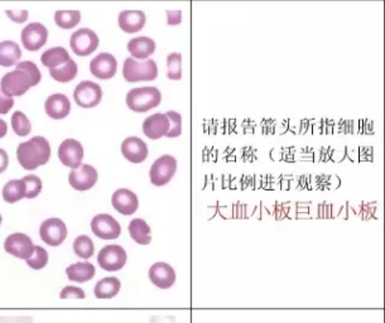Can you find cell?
Wrapping results in <instances>:
<instances>
[{"mask_svg": "<svg viewBox=\"0 0 385 323\" xmlns=\"http://www.w3.org/2000/svg\"><path fill=\"white\" fill-rule=\"evenodd\" d=\"M121 153L129 162L139 165L148 157V147L140 138L128 137L121 143Z\"/></svg>", "mask_w": 385, "mask_h": 323, "instance_id": "19", "label": "cell"}, {"mask_svg": "<svg viewBox=\"0 0 385 323\" xmlns=\"http://www.w3.org/2000/svg\"><path fill=\"white\" fill-rule=\"evenodd\" d=\"M11 128L19 137H27L32 130V124L22 111H16L11 116Z\"/></svg>", "mask_w": 385, "mask_h": 323, "instance_id": "32", "label": "cell"}, {"mask_svg": "<svg viewBox=\"0 0 385 323\" xmlns=\"http://www.w3.org/2000/svg\"><path fill=\"white\" fill-rule=\"evenodd\" d=\"M41 239L50 247H60L63 241L66 240L67 227L65 222L61 219H47L42 222L39 227Z\"/></svg>", "mask_w": 385, "mask_h": 323, "instance_id": "9", "label": "cell"}, {"mask_svg": "<svg viewBox=\"0 0 385 323\" xmlns=\"http://www.w3.org/2000/svg\"><path fill=\"white\" fill-rule=\"evenodd\" d=\"M6 16L11 18L13 22L23 23L27 21V11H6Z\"/></svg>", "mask_w": 385, "mask_h": 323, "instance_id": "40", "label": "cell"}, {"mask_svg": "<svg viewBox=\"0 0 385 323\" xmlns=\"http://www.w3.org/2000/svg\"><path fill=\"white\" fill-rule=\"evenodd\" d=\"M170 119L167 114L157 113L153 116H148L143 123V133L145 137L157 140L162 137H167L170 132Z\"/></svg>", "mask_w": 385, "mask_h": 323, "instance_id": "17", "label": "cell"}, {"mask_svg": "<svg viewBox=\"0 0 385 323\" xmlns=\"http://www.w3.org/2000/svg\"><path fill=\"white\" fill-rule=\"evenodd\" d=\"M77 71L78 68H77L76 62L70 58L63 65L50 68V75L57 83H70L77 76Z\"/></svg>", "mask_w": 385, "mask_h": 323, "instance_id": "27", "label": "cell"}, {"mask_svg": "<svg viewBox=\"0 0 385 323\" xmlns=\"http://www.w3.org/2000/svg\"><path fill=\"white\" fill-rule=\"evenodd\" d=\"M98 170L93 165H80L70 172L68 182L76 191H88L98 182Z\"/></svg>", "mask_w": 385, "mask_h": 323, "instance_id": "10", "label": "cell"}, {"mask_svg": "<svg viewBox=\"0 0 385 323\" xmlns=\"http://www.w3.org/2000/svg\"><path fill=\"white\" fill-rule=\"evenodd\" d=\"M26 198V187L22 180H11L3 188V198L8 203H16Z\"/></svg>", "mask_w": 385, "mask_h": 323, "instance_id": "29", "label": "cell"}, {"mask_svg": "<svg viewBox=\"0 0 385 323\" xmlns=\"http://www.w3.org/2000/svg\"><path fill=\"white\" fill-rule=\"evenodd\" d=\"M0 323H34L32 316H0Z\"/></svg>", "mask_w": 385, "mask_h": 323, "instance_id": "38", "label": "cell"}, {"mask_svg": "<svg viewBox=\"0 0 385 323\" xmlns=\"http://www.w3.org/2000/svg\"><path fill=\"white\" fill-rule=\"evenodd\" d=\"M162 101V93L153 86H144L130 90L127 95V105L135 113H147L157 108Z\"/></svg>", "mask_w": 385, "mask_h": 323, "instance_id": "3", "label": "cell"}, {"mask_svg": "<svg viewBox=\"0 0 385 323\" xmlns=\"http://www.w3.org/2000/svg\"><path fill=\"white\" fill-rule=\"evenodd\" d=\"M149 280L160 289H168L176 282V272L170 264L158 262L149 269Z\"/></svg>", "mask_w": 385, "mask_h": 323, "instance_id": "16", "label": "cell"}, {"mask_svg": "<svg viewBox=\"0 0 385 323\" xmlns=\"http://www.w3.org/2000/svg\"><path fill=\"white\" fill-rule=\"evenodd\" d=\"M123 76L128 83H140V81H153L158 76V67L153 60L143 62L135 61L129 57L123 65Z\"/></svg>", "mask_w": 385, "mask_h": 323, "instance_id": "4", "label": "cell"}, {"mask_svg": "<svg viewBox=\"0 0 385 323\" xmlns=\"http://www.w3.org/2000/svg\"><path fill=\"white\" fill-rule=\"evenodd\" d=\"M111 203H113V207L115 208L119 214L124 215V216L135 214L138 207H139L137 195L128 188H120V190L114 192V195L111 198Z\"/></svg>", "mask_w": 385, "mask_h": 323, "instance_id": "18", "label": "cell"}, {"mask_svg": "<svg viewBox=\"0 0 385 323\" xmlns=\"http://www.w3.org/2000/svg\"><path fill=\"white\" fill-rule=\"evenodd\" d=\"M1 222H3V217H1V215H0V225H1Z\"/></svg>", "mask_w": 385, "mask_h": 323, "instance_id": "44", "label": "cell"}, {"mask_svg": "<svg viewBox=\"0 0 385 323\" xmlns=\"http://www.w3.org/2000/svg\"><path fill=\"white\" fill-rule=\"evenodd\" d=\"M6 132H8V126L6 121L0 119V138L6 137Z\"/></svg>", "mask_w": 385, "mask_h": 323, "instance_id": "43", "label": "cell"}, {"mask_svg": "<svg viewBox=\"0 0 385 323\" xmlns=\"http://www.w3.org/2000/svg\"><path fill=\"white\" fill-rule=\"evenodd\" d=\"M177 159L172 155H162L154 162L150 170L149 178L152 185L155 187H163L171 181L173 175H176Z\"/></svg>", "mask_w": 385, "mask_h": 323, "instance_id": "5", "label": "cell"}, {"mask_svg": "<svg viewBox=\"0 0 385 323\" xmlns=\"http://www.w3.org/2000/svg\"><path fill=\"white\" fill-rule=\"evenodd\" d=\"M128 51L133 58L137 60H148L155 52V42L149 37H137L129 41Z\"/></svg>", "mask_w": 385, "mask_h": 323, "instance_id": "22", "label": "cell"}, {"mask_svg": "<svg viewBox=\"0 0 385 323\" xmlns=\"http://www.w3.org/2000/svg\"><path fill=\"white\" fill-rule=\"evenodd\" d=\"M167 76L172 81H178L182 78V55L181 53H170L167 57Z\"/></svg>", "mask_w": 385, "mask_h": 323, "instance_id": "33", "label": "cell"}, {"mask_svg": "<svg viewBox=\"0 0 385 323\" xmlns=\"http://www.w3.org/2000/svg\"><path fill=\"white\" fill-rule=\"evenodd\" d=\"M167 17H168V24L170 26H177L182 21L181 11H167Z\"/></svg>", "mask_w": 385, "mask_h": 323, "instance_id": "41", "label": "cell"}, {"mask_svg": "<svg viewBox=\"0 0 385 323\" xmlns=\"http://www.w3.org/2000/svg\"><path fill=\"white\" fill-rule=\"evenodd\" d=\"M4 249L8 254L18 259L27 260L34 252V245L32 239L22 232H16L8 236L4 242Z\"/></svg>", "mask_w": 385, "mask_h": 323, "instance_id": "13", "label": "cell"}, {"mask_svg": "<svg viewBox=\"0 0 385 323\" xmlns=\"http://www.w3.org/2000/svg\"><path fill=\"white\" fill-rule=\"evenodd\" d=\"M70 60V55L63 47H53L50 50L46 51L42 57H41V62L42 65L48 68H55V67L61 66L63 65L65 62Z\"/></svg>", "mask_w": 385, "mask_h": 323, "instance_id": "28", "label": "cell"}, {"mask_svg": "<svg viewBox=\"0 0 385 323\" xmlns=\"http://www.w3.org/2000/svg\"><path fill=\"white\" fill-rule=\"evenodd\" d=\"M14 106V100L0 91V114H8Z\"/></svg>", "mask_w": 385, "mask_h": 323, "instance_id": "39", "label": "cell"}, {"mask_svg": "<svg viewBox=\"0 0 385 323\" xmlns=\"http://www.w3.org/2000/svg\"><path fill=\"white\" fill-rule=\"evenodd\" d=\"M120 280L115 277H106L95 285V297L99 299H111L120 292Z\"/></svg>", "mask_w": 385, "mask_h": 323, "instance_id": "25", "label": "cell"}, {"mask_svg": "<svg viewBox=\"0 0 385 323\" xmlns=\"http://www.w3.org/2000/svg\"><path fill=\"white\" fill-rule=\"evenodd\" d=\"M44 110L47 113V116L55 119V121H61L65 119L70 111H71V103L63 93H53L51 95L48 99L46 100L44 104Z\"/></svg>", "mask_w": 385, "mask_h": 323, "instance_id": "20", "label": "cell"}, {"mask_svg": "<svg viewBox=\"0 0 385 323\" xmlns=\"http://www.w3.org/2000/svg\"><path fill=\"white\" fill-rule=\"evenodd\" d=\"M170 119V132L167 134L168 138L180 137L182 134V116L177 111H168L165 113Z\"/></svg>", "mask_w": 385, "mask_h": 323, "instance_id": "36", "label": "cell"}, {"mask_svg": "<svg viewBox=\"0 0 385 323\" xmlns=\"http://www.w3.org/2000/svg\"><path fill=\"white\" fill-rule=\"evenodd\" d=\"M81 21L78 11H58L55 13V22L62 29H72Z\"/></svg>", "mask_w": 385, "mask_h": 323, "instance_id": "30", "label": "cell"}, {"mask_svg": "<svg viewBox=\"0 0 385 323\" xmlns=\"http://www.w3.org/2000/svg\"><path fill=\"white\" fill-rule=\"evenodd\" d=\"M96 269L94 265L88 262H81V263L72 264L66 269L68 280L76 283H86L88 280L94 278Z\"/></svg>", "mask_w": 385, "mask_h": 323, "instance_id": "23", "label": "cell"}, {"mask_svg": "<svg viewBox=\"0 0 385 323\" xmlns=\"http://www.w3.org/2000/svg\"><path fill=\"white\" fill-rule=\"evenodd\" d=\"M73 252H75L77 257H83V259H90V257H93L95 247L91 237H88V235H81L76 237V240L73 242Z\"/></svg>", "mask_w": 385, "mask_h": 323, "instance_id": "31", "label": "cell"}, {"mask_svg": "<svg viewBox=\"0 0 385 323\" xmlns=\"http://www.w3.org/2000/svg\"><path fill=\"white\" fill-rule=\"evenodd\" d=\"M91 230L103 240H114L121 234L120 224L108 214L96 215L91 221Z\"/></svg>", "mask_w": 385, "mask_h": 323, "instance_id": "11", "label": "cell"}, {"mask_svg": "<svg viewBox=\"0 0 385 323\" xmlns=\"http://www.w3.org/2000/svg\"><path fill=\"white\" fill-rule=\"evenodd\" d=\"M26 187V198H36L42 192V181L37 175H26L22 180Z\"/></svg>", "mask_w": 385, "mask_h": 323, "instance_id": "35", "label": "cell"}, {"mask_svg": "<svg viewBox=\"0 0 385 323\" xmlns=\"http://www.w3.org/2000/svg\"><path fill=\"white\" fill-rule=\"evenodd\" d=\"M118 61L111 53H100L90 62V72L99 80H111L115 76Z\"/></svg>", "mask_w": 385, "mask_h": 323, "instance_id": "15", "label": "cell"}, {"mask_svg": "<svg viewBox=\"0 0 385 323\" xmlns=\"http://www.w3.org/2000/svg\"><path fill=\"white\" fill-rule=\"evenodd\" d=\"M21 39L26 50L36 52L41 50L47 42L48 31L41 23H31L23 29Z\"/></svg>", "mask_w": 385, "mask_h": 323, "instance_id": "12", "label": "cell"}, {"mask_svg": "<svg viewBox=\"0 0 385 323\" xmlns=\"http://www.w3.org/2000/svg\"><path fill=\"white\" fill-rule=\"evenodd\" d=\"M70 47L73 53L81 57L90 56L99 47V37L94 31L88 28H81L72 34L70 39Z\"/></svg>", "mask_w": 385, "mask_h": 323, "instance_id": "6", "label": "cell"}, {"mask_svg": "<svg viewBox=\"0 0 385 323\" xmlns=\"http://www.w3.org/2000/svg\"><path fill=\"white\" fill-rule=\"evenodd\" d=\"M129 234L133 240L139 245H149L152 242L150 236V227L143 219H134L129 224Z\"/></svg>", "mask_w": 385, "mask_h": 323, "instance_id": "26", "label": "cell"}, {"mask_svg": "<svg viewBox=\"0 0 385 323\" xmlns=\"http://www.w3.org/2000/svg\"><path fill=\"white\" fill-rule=\"evenodd\" d=\"M26 262L29 268L41 270L48 263V252L42 247H34V254L28 257Z\"/></svg>", "mask_w": 385, "mask_h": 323, "instance_id": "34", "label": "cell"}, {"mask_svg": "<svg viewBox=\"0 0 385 323\" xmlns=\"http://www.w3.org/2000/svg\"><path fill=\"white\" fill-rule=\"evenodd\" d=\"M118 22L125 34H137L143 29L147 18L142 11H124L119 14Z\"/></svg>", "mask_w": 385, "mask_h": 323, "instance_id": "21", "label": "cell"}, {"mask_svg": "<svg viewBox=\"0 0 385 323\" xmlns=\"http://www.w3.org/2000/svg\"><path fill=\"white\" fill-rule=\"evenodd\" d=\"M127 252L120 245H106L100 250L98 263L106 272H118L127 264Z\"/></svg>", "mask_w": 385, "mask_h": 323, "instance_id": "7", "label": "cell"}, {"mask_svg": "<svg viewBox=\"0 0 385 323\" xmlns=\"http://www.w3.org/2000/svg\"><path fill=\"white\" fill-rule=\"evenodd\" d=\"M60 298L67 299V298H76V299H83L85 298V292L78 287L68 285L65 287L60 293Z\"/></svg>", "mask_w": 385, "mask_h": 323, "instance_id": "37", "label": "cell"}, {"mask_svg": "<svg viewBox=\"0 0 385 323\" xmlns=\"http://www.w3.org/2000/svg\"><path fill=\"white\" fill-rule=\"evenodd\" d=\"M17 158L24 170H37L50 160V143L43 137H34L27 142L21 143L18 145Z\"/></svg>", "mask_w": 385, "mask_h": 323, "instance_id": "2", "label": "cell"}, {"mask_svg": "<svg viewBox=\"0 0 385 323\" xmlns=\"http://www.w3.org/2000/svg\"><path fill=\"white\" fill-rule=\"evenodd\" d=\"M42 75L32 61L18 62L14 71L8 72L0 81V91L6 96H22L32 86H37Z\"/></svg>", "mask_w": 385, "mask_h": 323, "instance_id": "1", "label": "cell"}, {"mask_svg": "<svg viewBox=\"0 0 385 323\" xmlns=\"http://www.w3.org/2000/svg\"><path fill=\"white\" fill-rule=\"evenodd\" d=\"M21 58H22V51L16 42L4 41L0 43V66H14Z\"/></svg>", "mask_w": 385, "mask_h": 323, "instance_id": "24", "label": "cell"}, {"mask_svg": "<svg viewBox=\"0 0 385 323\" xmlns=\"http://www.w3.org/2000/svg\"><path fill=\"white\" fill-rule=\"evenodd\" d=\"M58 158L61 163L68 168H77L83 163V147L76 139H66L61 143L58 148Z\"/></svg>", "mask_w": 385, "mask_h": 323, "instance_id": "14", "label": "cell"}, {"mask_svg": "<svg viewBox=\"0 0 385 323\" xmlns=\"http://www.w3.org/2000/svg\"><path fill=\"white\" fill-rule=\"evenodd\" d=\"M73 99L76 101V104L83 109H91L100 104V101L103 99V90L98 83L93 81H83L75 88Z\"/></svg>", "mask_w": 385, "mask_h": 323, "instance_id": "8", "label": "cell"}, {"mask_svg": "<svg viewBox=\"0 0 385 323\" xmlns=\"http://www.w3.org/2000/svg\"><path fill=\"white\" fill-rule=\"evenodd\" d=\"M9 165V158H8V153H6L4 149H0V175L3 172H6Z\"/></svg>", "mask_w": 385, "mask_h": 323, "instance_id": "42", "label": "cell"}]
</instances>
